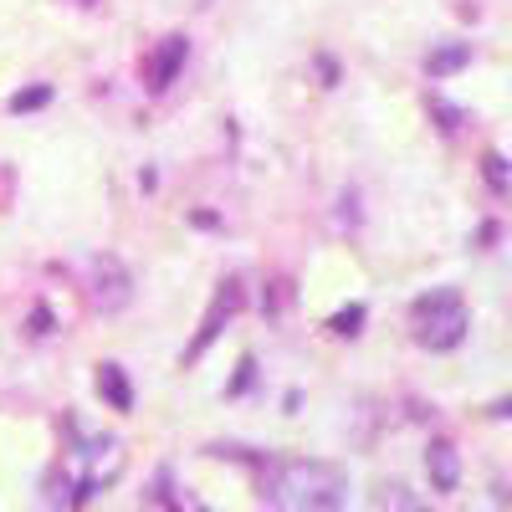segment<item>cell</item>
<instances>
[{"label":"cell","instance_id":"cell-1","mask_svg":"<svg viewBox=\"0 0 512 512\" xmlns=\"http://www.w3.org/2000/svg\"><path fill=\"white\" fill-rule=\"evenodd\" d=\"M256 492L272 512H344L349 472L318 456H262L256 461Z\"/></svg>","mask_w":512,"mask_h":512},{"label":"cell","instance_id":"cell-2","mask_svg":"<svg viewBox=\"0 0 512 512\" xmlns=\"http://www.w3.org/2000/svg\"><path fill=\"white\" fill-rule=\"evenodd\" d=\"M466 328H472V313H466V303H461L456 287H436V292L415 297V308H410V333H415L420 349L446 354V349H456L461 338H466Z\"/></svg>","mask_w":512,"mask_h":512},{"label":"cell","instance_id":"cell-3","mask_svg":"<svg viewBox=\"0 0 512 512\" xmlns=\"http://www.w3.org/2000/svg\"><path fill=\"white\" fill-rule=\"evenodd\" d=\"M241 308H246V282H241V277H221V282H216V297H210V308H205V318H200V333L185 344V364H195L210 344H216V338L236 323Z\"/></svg>","mask_w":512,"mask_h":512},{"label":"cell","instance_id":"cell-4","mask_svg":"<svg viewBox=\"0 0 512 512\" xmlns=\"http://www.w3.org/2000/svg\"><path fill=\"white\" fill-rule=\"evenodd\" d=\"M134 297V277L118 256H93V308L98 313H118Z\"/></svg>","mask_w":512,"mask_h":512},{"label":"cell","instance_id":"cell-5","mask_svg":"<svg viewBox=\"0 0 512 512\" xmlns=\"http://www.w3.org/2000/svg\"><path fill=\"white\" fill-rule=\"evenodd\" d=\"M185 62H190V36H164L159 47H154V57H149V93H169L175 88V77L185 72Z\"/></svg>","mask_w":512,"mask_h":512},{"label":"cell","instance_id":"cell-6","mask_svg":"<svg viewBox=\"0 0 512 512\" xmlns=\"http://www.w3.org/2000/svg\"><path fill=\"white\" fill-rule=\"evenodd\" d=\"M425 472H431V487H436V492H456V482H461V456H456V446L436 436L431 446H425Z\"/></svg>","mask_w":512,"mask_h":512},{"label":"cell","instance_id":"cell-7","mask_svg":"<svg viewBox=\"0 0 512 512\" xmlns=\"http://www.w3.org/2000/svg\"><path fill=\"white\" fill-rule=\"evenodd\" d=\"M98 395H103V405H113L118 415H128L134 410V384H128V374H123V364H98Z\"/></svg>","mask_w":512,"mask_h":512},{"label":"cell","instance_id":"cell-8","mask_svg":"<svg viewBox=\"0 0 512 512\" xmlns=\"http://www.w3.org/2000/svg\"><path fill=\"white\" fill-rule=\"evenodd\" d=\"M364 512H425V502L405 487V482H379L369 492V507Z\"/></svg>","mask_w":512,"mask_h":512},{"label":"cell","instance_id":"cell-9","mask_svg":"<svg viewBox=\"0 0 512 512\" xmlns=\"http://www.w3.org/2000/svg\"><path fill=\"white\" fill-rule=\"evenodd\" d=\"M466 62H472V47H466V41H446V47L425 52V77H451V72H461Z\"/></svg>","mask_w":512,"mask_h":512},{"label":"cell","instance_id":"cell-10","mask_svg":"<svg viewBox=\"0 0 512 512\" xmlns=\"http://www.w3.org/2000/svg\"><path fill=\"white\" fill-rule=\"evenodd\" d=\"M364 318H369V308L364 303H344L333 318H328V328L338 333V338H359L364 333Z\"/></svg>","mask_w":512,"mask_h":512},{"label":"cell","instance_id":"cell-11","mask_svg":"<svg viewBox=\"0 0 512 512\" xmlns=\"http://www.w3.org/2000/svg\"><path fill=\"white\" fill-rule=\"evenodd\" d=\"M52 103V88L41 82V88H21L16 98H11V113H31V108H47Z\"/></svg>","mask_w":512,"mask_h":512},{"label":"cell","instance_id":"cell-12","mask_svg":"<svg viewBox=\"0 0 512 512\" xmlns=\"http://www.w3.org/2000/svg\"><path fill=\"white\" fill-rule=\"evenodd\" d=\"M482 169H487V185H492V190H507V185H512V169H507V159H502V154H487V159H482Z\"/></svg>","mask_w":512,"mask_h":512},{"label":"cell","instance_id":"cell-13","mask_svg":"<svg viewBox=\"0 0 512 512\" xmlns=\"http://www.w3.org/2000/svg\"><path fill=\"white\" fill-rule=\"evenodd\" d=\"M256 384V359H241V374H231V384H226V395L236 400V395H246Z\"/></svg>","mask_w":512,"mask_h":512},{"label":"cell","instance_id":"cell-14","mask_svg":"<svg viewBox=\"0 0 512 512\" xmlns=\"http://www.w3.org/2000/svg\"><path fill=\"white\" fill-rule=\"evenodd\" d=\"M431 113H436V128H441V134H456V128H461V113H456L451 103L431 98Z\"/></svg>","mask_w":512,"mask_h":512},{"label":"cell","instance_id":"cell-15","mask_svg":"<svg viewBox=\"0 0 512 512\" xmlns=\"http://www.w3.org/2000/svg\"><path fill=\"white\" fill-rule=\"evenodd\" d=\"M26 333H31V338H47V333H52V308H47V303L26 318Z\"/></svg>","mask_w":512,"mask_h":512},{"label":"cell","instance_id":"cell-16","mask_svg":"<svg viewBox=\"0 0 512 512\" xmlns=\"http://www.w3.org/2000/svg\"><path fill=\"white\" fill-rule=\"evenodd\" d=\"M487 415H492V420H512V400H497V405H487Z\"/></svg>","mask_w":512,"mask_h":512}]
</instances>
